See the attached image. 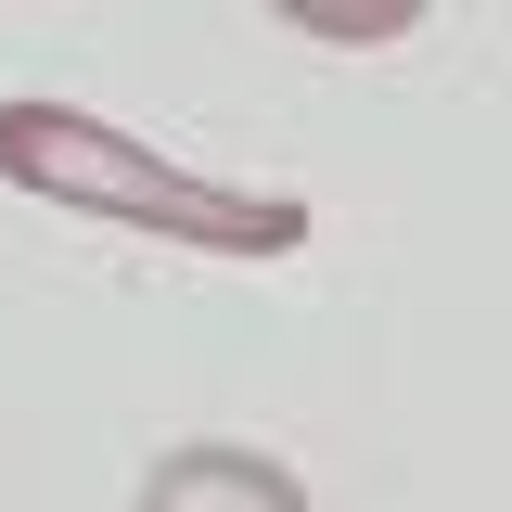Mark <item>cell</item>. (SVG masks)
Masks as SVG:
<instances>
[{"label":"cell","mask_w":512,"mask_h":512,"mask_svg":"<svg viewBox=\"0 0 512 512\" xmlns=\"http://www.w3.org/2000/svg\"><path fill=\"white\" fill-rule=\"evenodd\" d=\"M0 180L39 192V205H77V218H116V231H154V244H192V256H295L308 244L295 192L192 180V167L141 154L128 128L77 116V103H0Z\"/></svg>","instance_id":"1"},{"label":"cell","mask_w":512,"mask_h":512,"mask_svg":"<svg viewBox=\"0 0 512 512\" xmlns=\"http://www.w3.org/2000/svg\"><path fill=\"white\" fill-rule=\"evenodd\" d=\"M141 512H308V487L256 448H167L141 474Z\"/></svg>","instance_id":"2"}]
</instances>
